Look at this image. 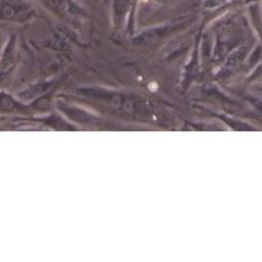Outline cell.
<instances>
[{"mask_svg":"<svg viewBox=\"0 0 262 262\" xmlns=\"http://www.w3.org/2000/svg\"><path fill=\"white\" fill-rule=\"evenodd\" d=\"M16 61V47L15 40L11 38L3 47L0 57V80H4L14 69Z\"/></svg>","mask_w":262,"mask_h":262,"instance_id":"6da1fadb","label":"cell"},{"mask_svg":"<svg viewBox=\"0 0 262 262\" xmlns=\"http://www.w3.org/2000/svg\"><path fill=\"white\" fill-rule=\"evenodd\" d=\"M29 9L24 0H0V18H17L28 14Z\"/></svg>","mask_w":262,"mask_h":262,"instance_id":"7a4b0ae2","label":"cell"},{"mask_svg":"<svg viewBox=\"0 0 262 262\" xmlns=\"http://www.w3.org/2000/svg\"><path fill=\"white\" fill-rule=\"evenodd\" d=\"M52 84H53V82H51V81L38 82V83L28 87L27 89H24L23 91H20L18 94V97L23 101H32V100L36 99L37 97H39L40 95H43L45 92H47L51 88Z\"/></svg>","mask_w":262,"mask_h":262,"instance_id":"3957f363","label":"cell"},{"mask_svg":"<svg viewBox=\"0 0 262 262\" xmlns=\"http://www.w3.org/2000/svg\"><path fill=\"white\" fill-rule=\"evenodd\" d=\"M13 106H15V102L13 101V99L8 95L0 93V108L10 110Z\"/></svg>","mask_w":262,"mask_h":262,"instance_id":"277c9868","label":"cell"},{"mask_svg":"<svg viewBox=\"0 0 262 262\" xmlns=\"http://www.w3.org/2000/svg\"><path fill=\"white\" fill-rule=\"evenodd\" d=\"M2 50H3V43H2V37L0 35V57H1V54H2Z\"/></svg>","mask_w":262,"mask_h":262,"instance_id":"5b68a950","label":"cell"}]
</instances>
